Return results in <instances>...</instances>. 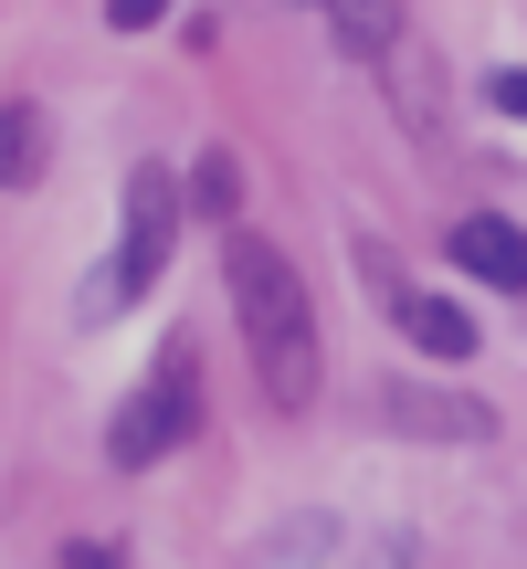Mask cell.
Returning a JSON list of instances; mask_svg holds the SVG:
<instances>
[{"mask_svg": "<svg viewBox=\"0 0 527 569\" xmlns=\"http://www.w3.org/2000/svg\"><path fill=\"white\" fill-rule=\"evenodd\" d=\"M222 284H232V317H243V348H253V380L275 411H306L327 380V348H317V306H306L296 264H285L264 232H232L222 243Z\"/></svg>", "mask_w": 527, "mask_h": 569, "instance_id": "6da1fadb", "label": "cell"}, {"mask_svg": "<svg viewBox=\"0 0 527 569\" xmlns=\"http://www.w3.org/2000/svg\"><path fill=\"white\" fill-rule=\"evenodd\" d=\"M117 253H106L96 274H84V296H74V317L84 327H106V317H127V306L159 284V264H169V232H180V180L169 169H127V190H117Z\"/></svg>", "mask_w": 527, "mask_h": 569, "instance_id": "7a4b0ae2", "label": "cell"}, {"mask_svg": "<svg viewBox=\"0 0 527 569\" xmlns=\"http://www.w3.org/2000/svg\"><path fill=\"white\" fill-rule=\"evenodd\" d=\"M190 422H201V359H190V348H159V369H148L117 401V422H106V453L138 475V465H159L169 443H190Z\"/></svg>", "mask_w": 527, "mask_h": 569, "instance_id": "3957f363", "label": "cell"}, {"mask_svg": "<svg viewBox=\"0 0 527 569\" xmlns=\"http://www.w3.org/2000/svg\"><path fill=\"white\" fill-rule=\"evenodd\" d=\"M454 264H465L475 284H527V232L507 222V211H465V222H454Z\"/></svg>", "mask_w": 527, "mask_h": 569, "instance_id": "277c9868", "label": "cell"}, {"mask_svg": "<svg viewBox=\"0 0 527 569\" xmlns=\"http://www.w3.org/2000/svg\"><path fill=\"white\" fill-rule=\"evenodd\" d=\"M390 317H401L411 348H432V359H465V348H475V317H465V306H444V296H411V284H401Z\"/></svg>", "mask_w": 527, "mask_h": 569, "instance_id": "5b68a950", "label": "cell"}, {"mask_svg": "<svg viewBox=\"0 0 527 569\" xmlns=\"http://www.w3.org/2000/svg\"><path fill=\"white\" fill-rule=\"evenodd\" d=\"M401 432H444V443H486V401H432V390H390Z\"/></svg>", "mask_w": 527, "mask_h": 569, "instance_id": "8992f818", "label": "cell"}, {"mask_svg": "<svg viewBox=\"0 0 527 569\" xmlns=\"http://www.w3.org/2000/svg\"><path fill=\"white\" fill-rule=\"evenodd\" d=\"M317 11L338 21L348 53H390V42H401V0H317Z\"/></svg>", "mask_w": 527, "mask_h": 569, "instance_id": "52a82bcc", "label": "cell"}, {"mask_svg": "<svg viewBox=\"0 0 527 569\" xmlns=\"http://www.w3.org/2000/svg\"><path fill=\"white\" fill-rule=\"evenodd\" d=\"M42 169V106H0V190H21Z\"/></svg>", "mask_w": 527, "mask_h": 569, "instance_id": "ba28073f", "label": "cell"}, {"mask_svg": "<svg viewBox=\"0 0 527 569\" xmlns=\"http://www.w3.org/2000/svg\"><path fill=\"white\" fill-rule=\"evenodd\" d=\"M232 201H243V169H232V148H211V159L190 169V211H201V222H232Z\"/></svg>", "mask_w": 527, "mask_h": 569, "instance_id": "9c48e42d", "label": "cell"}, {"mask_svg": "<svg viewBox=\"0 0 527 569\" xmlns=\"http://www.w3.org/2000/svg\"><path fill=\"white\" fill-rule=\"evenodd\" d=\"M106 21L117 32H148V21H169V0H106Z\"/></svg>", "mask_w": 527, "mask_h": 569, "instance_id": "30bf717a", "label": "cell"}, {"mask_svg": "<svg viewBox=\"0 0 527 569\" xmlns=\"http://www.w3.org/2000/svg\"><path fill=\"white\" fill-rule=\"evenodd\" d=\"M496 106H507V117H527V74H496Z\"/></svg>", "mask_w": 527, "mask_h": 569, "instance_id": "8fae6325", "label": "cell"}]
</instances>
